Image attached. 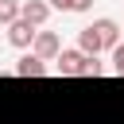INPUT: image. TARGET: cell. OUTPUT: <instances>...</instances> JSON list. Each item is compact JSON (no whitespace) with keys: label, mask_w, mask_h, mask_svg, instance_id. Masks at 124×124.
Returning <instances> with one entry per match:
<instances>
[{"label":"cell","mask_w":124,"mask_h":124,"mask_svg":"<svg viewBox=\"0 0 124 124\" xmlns=\"http://www.w3.org/2000/svg\"><path fill=\"white\" fill-rule=\"evenodd\" d=\"M58 50H62V39L54 35V31H35V39H31V54L35 58H43V62H54L58 58Z\"/></svg>","instance_id":"cell-1"},{"label":"cell","mask_w":124,"mask_h":124,"mask_svg":"<svg viewBox=\"0 0 124 124\" xmlns=\"http://www.w3.org/2000/svg\"><path fill=\"white\" fill-rule=\"evenodd\" d=\"M85 58H89V54H81L78 46H74V50H66V46H62L54 62H58V74H62V78H81V70H85Z\"/></svg>","instance_id":"cell-2"},{"label":"cell","mask_w":124,"mask_h":124,"mask_svg":"<svg viewBox=\"0 0 124 124\" xmlns=\"http://www.w3.org/2000/svg\"><path fill=\"white\" fill-rule=\"evenodd\" d=\"M35 31H39V27H31L27 19H12V23H8V43H12L16 50H31Z\"/></svg>","instance_id":"cell-3"},{"label":"cell","mask_w":124,"mask_h":124,"mask_svg":"<svg viewBox=\"0 0 124 124\" xmlns=\"http://www.w3.org/2000/svg\"><path fill=\"white\" fill-rule=\"evenodd\" d=\"M50 16V4L46 0H19V19H27L31 27H43Z\"/></svg>","instance_id":"cell-4"},{"label":"cell","mask_w":124,"mask_h":124,"mask_svg":"<svg viewBox=\"0 0 124 124\" xmlns=\"http://www.w3.org/2000/svg\"><path fill=\"white\" fill-rule=\"evenodd\" d=\"M93 31H97V39H101V50H112V46L120 43V23H116V19H97Z\"/></svg>","instance_id":"cell-5"},{"label":"cell","mask_w":124,"mask_h":124,"mask_svg":"<svg viewBox=\"0 0 124 124\" xmlns=\"http://www.w3.org/2000/svg\"><path fill=\"white\" fill-rule=\"evenodd\" d=\"M16 74H19V78H43V74H46V62H43V58H35V54L27 50V54L16 62Z\"/></svg>","instance_id":"cell-6"},{"label":"cell","mask_w":124,"mask_h":124,"mask_svg":"<svg viewBox=\"0 0 124 124\" xmlns=\"http://www.w3.org/2000/svg\"><path fill=\"white\" fill-rule=\"evenodd\" d=\"M78 50H81V54H89V58H97V54H101V39H97V31H93V27H81V35H78Z\"/></svg>","instance_id":"cell-7"},{"label":"cell","mask_w":124,"mask_h":124,"mask_svg":"<svg viewBox=\"0 0 124 124\" xmlns=\"http://www.w3.org/2000/svg\"><path fill=\"white\" fill-rule=\"evenodd\" d=\"M12 19H19V0H0V27H8Z\"/></svg>","instance_id":"cell-8"},{"label":"cell","mask_w":124,"mask_h":124,"mask_svg":"<svg viewBox=\"0 0 124 124\" xmlns=\"http://www.w3.org/2000/svg\"><path fill=\"white\" fill-rule=\"evenodd\" d=\"M112 74H120V78H124V43H116V46H112Z\"/></svg>","instance_id":"cell-9"},{"label":"cell","mask_w":124,"mask_h":124,"mask_svg":"<svg viewBox=\"0 0 124 124\" xmlns=\"http://www.w3.org/2000/svg\"><path fill=\"white\" fill-rule=\"evenodd\" d=\"M105 74V66L97 62V58H85V70H81V78H101Z\"/></svg>","instance_id":"cell-10"},{"label":"cell","mask_w":124,"mask_h":124,"mask_svg":"<svg viewBox=\"0 0 124 124\" xmlns=\"http://www.w3.org/2000/svg\"><path fill=\"white\" fill-rule=\"evenodd\" d=\"M70 12H93V0H70Z\"/></svg>","instance_id":"cell-11"},{"label":"cell","mask_w":124,"mask_h":124,"mask_svg":"<svg viewBox=\"0 0 124 124\" xmlns=\"http://www.w3.org/2000/svg\"><path fill=\"white\" fill-rule=\"evenodd\" d=\"M46 4H50V12H54V8H58V12H70V0H46Z\"/></svg>","instance_id":"cell-12"},{"label":"cell","mask_w":124,"mask_h":124,"mask_svg":"<svg viewBox=\"0 0 124 124\" xmlns=\"http://www.w3.org/2000/svg\"><path fill=\"white\" fill-rule=\"evenodd\" d=\"M120 31H124V27H120Z\"/></svg>","instance_id":"cell-13"}]
</instances>
